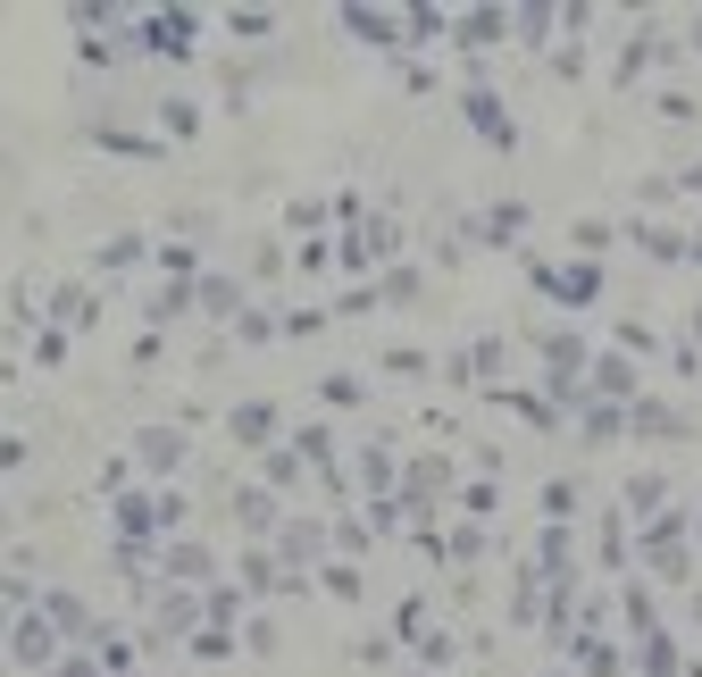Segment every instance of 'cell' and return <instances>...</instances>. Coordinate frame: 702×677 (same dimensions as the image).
<instances>
[{"instance_id":"obj_1","label":"cell","mask_w":702,"mask_h":677,"mask_svg":"<svg viewBox=\"0 0 702 677\" xmlns=\"http://www.w3.org/2000/svg\"><path fill=\"white\" fill-rule=\"evenodd\" d=\"M544 285H552L560 301H594V285H602V276H594V268L577 260V268H560V276H544Z\"/></svg>"},{"instance_id":"obj_2","label":"cell","mask_w":702,"mask_h":677,"mask_svg":"<svg viewBox=\"0 0 702 677\" xmlns=\"http://www.w3.org/2000/svg\"><path fill=\"white\" fill-rule=\"evenodd\" d=\"M234 435H243V443H268V435H276V410H268V402H243V410H234Z\"/></svg>"},{"instance_id":"obj_3","label":"cell","mask_w":702,"mask_h":677,"mask_svg":"<svg viewBox=\"0 0 702 677\" xmlns=\"http://www.w3.org/2000/svg\"><path fill=\"white\" fill-rule=\"evenodd\" d=\"M17 661H51V627H42V619L17 627Z\"/></svg>"},{"instance_id":"obj_4","label":"cell","mask_w":702,"mask_h":677,"mask_svg":"<svg viewBox=\"0 0 702 677\" xmlns=\"http://www.w3.org/2000/svg\"><path fill=\"white\" fill-rule=\"evenodd\" d=\"M519 226H527V209H519V201H502L494 218H485V235H494V243H510V235H519Z\"/></svg>"},{"instance_id":"obj_5","label":"cell","mask_w":702,"mask_h":677,"mask_svg":"<svg viewBox=\"0 0 702 677\" xmlns=\"http://www.w3.org/2000/svg\"><path fill=\"white\" fill-rule=\"evenodd\" d=\"M502 34V9H477V17H460V42H494Z\"/></svg>"},{"instance_id":"obj_6","label":"cell","mask_w":702,"mask_h":677,"mask_svg":"<svg viewBox=\"0 0 702 677\" xmlns=\"http://www.w3.org/2000/svg\"><path fill=\"white\" fill-rule=\"evenodd\" d=\"M201 310H209V318L234 310V285H226V276H209V285H201Z\"/></svg>"},{"instance_id":"obj_7","label":"cell","mask_w":702,"mask_h":677,"mask_svg":"<svg viewBox=\"0 0 702 677\" xmlns=\"http://www.w3.org/2000/svg\"><path fill=\"white\" fill-rule=\"evenodd\" d=\"M636 427H644V435H686V418H669V410H636Z\"/></svg>"},{"instance_id":"obj_8","label":"cell","mask_w":702,"mask_h":677,"mask_svg":"<svg viewBox=\"0 0 702 677\" xmlns=\"http://www.w3.org/2000/svg\"><path fill=\"white\" fill-rule=\"evenodd\" d=\"M594 385H602V393H627L636 377H627V360H602V368H594Z\"/></svg>"},{"instance_id":"obj_9","label":"cell","mask_w":702,"mask_h":677,"mask_svg":"<svg viewBox=\"0 0 702 677\" xmlns=\"http://www.w3.org/2000/svg\"><path fill=\"white\" fill-rule=\"evenodd\" d=\"M51 677H92V669H84V661H59V669H51Z\"/></svg>"}]
</instances>
